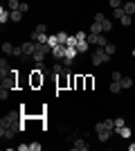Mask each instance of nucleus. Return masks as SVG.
I'll use <instances>...</instances> for the list:
<instances>
[{"label": "nucleus", "mask_w": 135, "mask_h": 151, "mask_svg": "<svg viewBox=\"0 0 135 151\" xmlns=\"http://www.w3.org/2000/svg\"><path fill=\"white\" fill-rule=\"evenodd\" d=\"M20 117H23V111H11V113H7L5 117L0 120V129H9V126H16V129H20V131H23L25 126H23V120H20Z\"/></svg>", "instance_id": "f257e3e1"}, {"label": "nucleus", "mask_w": 135, "mask_h": 151, "mask_svg": "<svg viewBox=\"0 0 135 151\" xmlns=\"http://www.w3.org/2000/svg\"><path fill=\"white\" fill-rule=\"evenodd\" d=\"M113 129H115V120H104V122H99V124H95L97 138L101 140V142H108V140H110Z\"/></svg>", "instance_id": "f03ea898"}, {"label": "nucleus", "mask_w": 135, "mask_h": 151, "mask_svg": "<svg viewBox=\"0 0 135 151\" xmlns=\"http://www.w3.org/2000/svg\"><path fill=\"white\" fill-rule=\"evenodd\" d=\"M90 61H92V65H104V63L110 61V54H106V50L97 45L95 52H92V57H90Z\"/></svg>", "instance_id": "7ed1b4c3"}, {"label": "nucleus", "mask_w": 135, "mask_h": 151, "mask_svg": "<svg viewBox=\"0 0 135 151\" xmlns=\"http://www.w3.org/2000/svg\"><path fill=\"white\" fill-rule=\"evenodd\" d=\"M18 86V70H11L9 75L2 79V88H9V90H14Z\"/></svg>", "instance_id": "20e7f679"}, {"label": "nucleus", "mask_w": 135, "mask_h": 151, "mask_svg": "<svg viewBox=\"0 0 135 151\" xmlns=\"http://www.w3.org/2000/svg\"><path fill=\"white\" fill-rule=\"evenodd\" d=\"M34 52H36V43L34 41H27V43H23V59H32Z\"/></svg>", "instance_id": "39448f33"}, {"label": "nucleus", "mask_w": 135, "mask_h": 151, "mask_svg": "<svg viewBox=\"0 0 135 151\" xmlns=\"http://www.w3.org/2000/svg\"><path fill=\"white\" fill-rule=\"evenodd\" d=\"M72 149H74V151H88L90 145H88V140H86V138H77V140H74V145H72Z\"/></svg>", "instance_id": "423d86ee"}, {"label": "nucleus", "mask_w": 135, "mask_h": 151, "mask_svg": "<svg viewBox=\"0 0 135 151\" xmlns=\"http://www.w3.org/2000/svg\"><path fill=\"white\" fill-rule=\"evenodd\" d=\"M20 129H16V126H9V129H0V135L5 140H11V138H16V133H18Z\"/></svg>", "instance_id": "0eeeda50"}, {"label": "nucleus", "mask_w": 135, "mask_h": 151, "mask_svg": "<svg viewBox=\"0 0 135 151\" xmlns=\"http://www.w3.org/2000/svg\"><path fill=\"white\" fill-rule=\"evenodd\" d=\"M47 38H50L47 34H41V32L34 29V32H32V36H29V41H34V43H47Z\"/></svg>", "instance_id": "6e6552de"}, {"label": "nucleus", "mask_w": 135, "mask_h": 151, "mask_svg": "<svg viewBox=\"0 0 135 151\" xmlns=\"http://www.w3.org/2000/svg\"><path fill=\"white\" fill-rule=\"evenodd\" d=\"M52 57L56 59V61H61V59L65 57V45H56V47H52Z\"/></svg>", "instance_id": "1a4fd4ad"}, {"label": "nucleus", "mask_w": 135, "mask_h": 151, "mask_svg": "<svg viewBox=\"0 0 135 151\" xmlns=\"http://www.w3.org/2000/svg\"><path fill=\"white\" fill-rule=\"evenodd\" d=\"M11 72V68H9V63H7V59H0V77L5 79L7 75Z\"/></svg>", "instance_id": "9d476101"}, {"label": "nucleus", "mask_w": 135, "mask_h": 151, "mask_svg": "<svg viewBox=\"0 0 135 151\" xmlns=\"http://www.w3.org/2000/svg\"><path fill=\"white\" fill-rule=\"evenodd\" d=\"M7 20H11V12H9V9H5V7H0V23L5 25Z\"/></svg>", "instance_id": "9b49d317"}, {"label": "nucleus", "mask_w": 135, "mask_h": 151, "mask_svg": "<svg viewBox=\"0 0 135 151\" xmlns=\"http://www.w3.org/2000/svg\"><path fill=\"white\" fill-rule=\"evenodd\" d=\"M124 12H126V16H133V14H135V2H133V0H129V2H124Z\"/></svg>", "instance_id": "f8f14e48"}, {"label": "nucleus", "mask_w": 135, "mask_h": 151, "mask_svg": "<svg viewBox=\"0 0 135 151\" xmlns=\"http://www.w3.org/2000/svg\"><path fill=\"white\" fill-rule=\"evenodd\" d=\"M77 50L81 52V54L90 50V43H88V38H86V41H79V43H77Z\"/></svg>", "instance_id": "ddd939ff"}, {"label": "nucleus", "mask_w": 135, "mask_h": 151, "mask_svg": "<svg viewBox=\"0 0 135 151\" xmlns=\"http://www.w3.org/2000/svg\"><path fill=\"white\" fill-rule=\"evenodd\" d=\"M7 9H9V12L20 9V0H7Z\"/></svg>", "instance_id": "4468645a"}, {"label": "nucleus", "mask_w": 135, "mask_h": 151, "mask_svg": "<svg viewBox=\"0 0 135 151\" xmlns=\"http://www.w3.org/2000/svg\"><path fill=\"white\" fill-rule=\"evenodd\" d=\"M77 47H70V45H65V57L68 59H77Z\"/></svg>", "instance_id": "2eb2a0df"}, {"label": "nucleus", "mask_w": 135, "mask_h": 151, "mask_svg": "<svg viewBox=\"0 0 135 151\" xmlns=\"http://www.w3.org/2000/svg\"><path fill=\"white\" fill-rule=\"evenodd\" d=\"M90 34H104L101 23H95V20H92V25H90Z\"/></svg>", "instance_id": "dca6fc26"}, {"label": "nucleus", "mask_w": 135, "mask_h": 151, "mask_svg": "<svg viewBox=\"0 0 135 151\" xmlns=\"http://www.w3.org/2000/svg\"><path fill=\"white\" fill-rule=\"evenodd\" d=\"M117 133H119L122 138H131V129H129L126 124H124V126H119V129H117Z\"/></svg>", "instance_id": "f3484780"}, {"label": "nucleus", "mask_w": 135, "mask_h": 151, "mask_svg": "<svg viewBox=\"0 0 135 151\" xmlns=\"http://www.w3.org/2000/svg\"><path fill=\"white\" fill-rule=\"evenodd\" d=\"M11 57H16V59H23V45H14Z\"/></svg>", "instance_id": "a211bd4d"}, {"label": "nucleus", "mask_w": 135, "mask_h": 151, "mask_svg": "<svg viewBox=\"0 0 135 151\" xmlns=\"http://www.w3.org/2000/svg\"><path fill=\"white\" fill-rule=\"evenodd\" d=\"M74 88H77V90L86 88V81H84V77H74Z\"/></svg>", "instance_id": "6ab92c4d"}, {"label": "nucleus", "mask_w": 135, "mask_h": 151, "mask_svg": "<svg viewBox=\"0 0 135 151\" xmlns=\"http://www.w3.org/2000/svg\"><path fill=\"white\" fill-rule=\"evenodd\" d=\"M110 90H113V93H122V81H110Z\"/></svg>", "instance_id": "aec40b11"}, {"label": "nucleus", "mask_w": 135, "mask_h": 151, "mask_svg": "<svg viewBox=\"0 0 135 151\" xmlns=\"http://www.w3.org/2000/svg\"><path fill=\"white\" fill-rule=\"evenodd\" d=\"M131 86H133V79H131V77H122V88L129 90Z\"/></svg>", "instance_id": "412c9836"}, {"label": "nucleus", "mask_w": 135, "mask_h": 151, "mask_svg": "<svg viewBox=\"0 0 135 151\" xmlns=\"http://www.w3.org/2000/svg\"><path fill=\"white\" fill-rule=\"evenodd\" d=\"M11 20H14V23H20V20H23V12H20V9L11 12Z\"/></svg>", "instance_id": "4be33fe9"}, {"label": "nucleus", "mask_w": 135, "mask_h": 151, "mask_svg": "<svg viewBox=\"0 0 135 151\" xmlns=\"http://www.w3.org/2000/svg\"><path fill=\"white\" fill-rule=\"evenodd\" d=\"M56 38H59V43H61V45H65V43H68V38H70V36H68L65 32H59V34H56Z\"/></svg>", "instance_id": "5701e85b"}, {"label": "nucleus", "mask_w": 135, "mask_h": 151, "mask_svg": "<svg viewBox=\"0 0 135 151\" xmlns=\"http://www.w3.org/2000/svg\"><path fill=\"white\" fill-rule=\"evenodd\" d=\"M113 14H115V18L122 20L124 16H126V12H124V7H117V9H113Z\"/></svg>", "instance_id": "b1692460"}, {"label": "nucleus", "mask_w": 135, "mask_h": 151, "mask_svg": "<svg viewBox=\"0 0 135 151\" xmlns=\"http://www.w3.org/2000/svg\"><path fill=\"white\" fill-rule=\"evenodd\" d=\"M101 29H104V34H108V32L113 29V23H110V20L106 18V20H104V23H101Z\"/></svg>", "instance_id": "393cba45"}, {"label": "nucleus", "mask_w": 135, "mask_h": 151, "mask_svg": "<svg viewBox=\"0 0 135 151\" xmlns=\"http://www.w3.org/2000/svg\"><path fill=\"white\" fill-rule=\"evenodd\" d=\"M84 81H86V90H92V86H95V79H92V77H84Z\"/></svg>", "instance_id": "a878e982"}, {"label": "nucleus", "mask_w": 135, "mask_h": 151, "mask_svg": "<svg viewBox=\"0 0 135 151\" xmlns=\"http://www.w3.org/2000/svg\"><path fill=\"white\" fill-rule=\"evenodd\" d=\"M2 52H5V54H11V52H14V45L11 43H2Z\"/></svg>", "instance_id": "bb28decb"}, {"label": "nucleus", "mask_w": 135, "mask_h": 151, "mask_svg": "<svg viewBox=\"0 0 135 151\" xmlns=\"http://www.w3.org/2000/svg\"><path fill=\"white\" fill-rule=\"evenodd\" d=\"M104 50H106V54H110V57H113L117 47H115V45H113V43H108V45H106V47H104Z\"/></svg>", "instance_id": "cd10ccee"}, {"label": "nucleus", "mask_w": 135, "mask_h": 151, "mask_svg": "<svg viewBox=\"0 0 135 151\" xmlns=\"http://www.w3.org/2000/svg\"><path fill=\"white\" fill-rule=\"evenodd\" d=\"M108 5L113 7V9H117V7H122V5H124V0H108Z\"/></svg>", "instance_id": "c85d7f7f"}, {"label": "nucleus", "mask_w": 135, "mask_h": 151, "mask_svg": "<svg viewBox=\"0 0 135 151\" xmlns=\"http://www.w3.org/2000/svg\"><path fill=\"white\" fill-rule=\"evenodd\" d=\"M47 43H50L52 47H56V45H61V43H59V38H56V34H54V36H50V38H47Z\"/></svg>", "instance_id": "c756f323"}, {"label": "nucleus", "mask_w": 135, "mask_h": 151, "mask_svg": "<svg viewBox=\"0 0 135 151\" xmlns=\"http://www.w3.org/2000/svg\"><path fill=\"white\" fill-rule=\"evenodd\" d=\"M77 43H79V38H77V36H70L65 45H70V47H77Z\"/></svg>", "instance_id": "7c9ffc66"}, {"label": "nucleus", "mask_w": 135, "mask_h": 151, "mask_svg": "<svg viewBox=\"0 0 135 151\" xmlns=\"http://www.w3.org/2000/svg\"><path fill=\"white\" fill-rule=\"evenodd\" d=\"M61 63H63L65 68H72V63H74V59H68V57H63V59H61Z\"/></svg>", "instance_id": "2f4dec72"}, {"label": "nucleus", "mask_w": 135, "mask_h": 151, "mask_svg": "<svg viewBox=\"0 0 135 151\" xmlns=\"http://www.w3.org/2000/svg\"><path fill=\"white\" fill-rule=\"evenodd\" d=\"M126 122H124V117H115V131L119 129V126H124Z\"/></svg>", "instance_id": "473e14b6"}, {"label": "nucleus", "mask_w": 135, "mask_h": 151, "mask_svg": "<svg viewBox=\"0 0 135 151\" xmlns=\"http://www.w3.org/2000/svg\"><path fill=\"white\" fill-rule=\"evenodd\" d=\"M7 95H9V88H2V86H0V99H7Z\"/></svg>", "instance_id": "72a5a7b5"}, {"label": "nucleus", "mask_w": 135, "mask_h": 151, "mask_svg": "<svg viewBox=\"0 0 135 151\" xmlns=\"http://www.w3.org/2000/svg\"><path fill=\"white\" fill-rule=\"evenodd\" d=\"M36 32H41V34H47V25H43V23H41V25H36Z\"/></svg>", "instance_id": "f704fd0d"}, {"label": "nucleus", "mask_w": 135, "mask_h": 151, "mask_svg": "<svg viewBox=\"0 0 135 151\" xmlns=\"http://www.w3.org/2000/svg\"><path fill=\"white\" fill-rule=\"evenodd\" d=\"M104 20H106L104 14H95V23H104Z\"/></svg>", "instance_id": "c9c22d12"}, {"label": "nucleus", "mask_w": 135, "mask_h": 151, "mask_svg": "<svg viewBox=\"0 0 135 151\" xmlns=\"http://www.w3.org/2000/svg\"><path fill=\"white\" fill-rule=\"evenodd\" d=\"M122 72H113V81H122Z\"/></svg>", "instance_id": "e433bc0d"}, {"label": "nucleus", "mask_w": 135, "mask_h": 151, "mask_svg": "<svg viewBox=\"0 0 135 151\" xmlns=\"http://www.w3.org/2000/svg\"><path fill=\"white\" fill-rule=\"evenodd\" d=\"M20 12L27 14V12H29V5H27V2H20Z\"/></svg>", "instance_id": "4c0bfd02"}, {"label": "nucleus", "mask_w": 135, "mask_h": 151, "mask_svg": "<svg viewBox=\"0 0 135 151\" xmlns=\"http://www.w3.org/2000/svg\"><path fill=\"white\" fill-rule=\"evenodd\" d=\"M122 25H124V27L131 25V16H124V18H122Z\"/></svg>", "instance_id": "58836bf2"}, {"label": "nucleus", "mask_w": 135, "mask_h": 151, "mask_svg": "<svg viewBox=\"0 0 135 151\" xmlns=\"http://www.w3.org/2000/svg\"><path fill=\"white\" fill-rule=\"evenodd\" d=\"M29 149H32V151H41V145H39V142H32V145H29Z\"/></svg>", "instance_id": "ea45409f"}, {"label": "nucleus", "mask_w": 135, "mask_h": 151, "mask_svg": "<svg viewBox=\"0 0 135 151\" xmlns=\"http://www.w3.org/2000/svg\"><path fill=\"white\" fill-rule=\"evenodd\" d=\"M129 149H131V151H135V142H133V145H129Z\"/></svg>", "instance_id": "a19ab883"}, {"label": "nucleus", "mask_w": 135, "mask_h": 151, "mask_svg": "<svg viewBox=\"0 0 135 151\" xmlns=\"http://www.w3.org/2000/svg\"><path fill=\"white\" fill-rule=\"evenodd\" d=\"M133 57H135V50H133Z\"/></svg>", "instance_id": "79ce46f5"}]
</instances>
